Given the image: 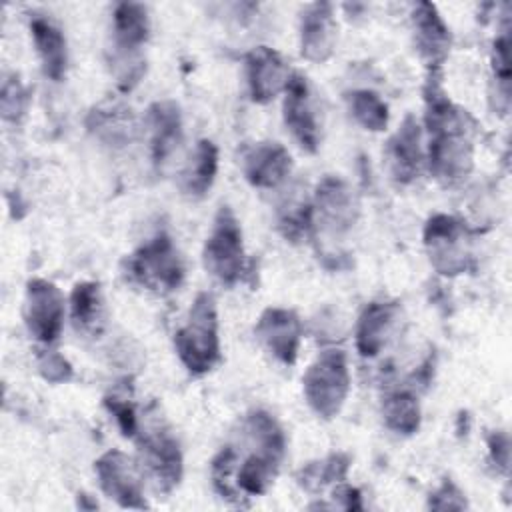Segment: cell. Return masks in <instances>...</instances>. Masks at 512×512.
Wrapping results in <instances>:
<instances>
[{"instance_id":"ffe728a7","label":"cell","mask_w":512,"mask_h":512,"mask_svg":"<svg viewBox=\"0 0 512 512\" xmlns=\"http://www.w3.org/2000/svg\"><path fill=\"white\" fill-rule=\"evenodd\" d=\"M150 152L156 168H162L182 144V116L174 102L162 100L148 108Z\"/></svg>"},{"instance_id":"30bf717a","label":"cell","mask_w":512,"mask_h":512,"mask_svg":"<svg viewBox=\"0 0 512 512\" xmlns=\"http://www.w3.org/2000/svg\"><path fill=\"white\" fill-rule=\"evenodd\" d=\"M284 98V122L306 152H316L322 140V124L312 98V88L302 74H290Z\"/></svg>"},{"instance_id":"603a6c76","label":"cell","mask_w":512,"mask_h":512,"mask_svg":"<svg viewBox=\"0 0 512 512\" xmlns=\"http://www.w3.org/2000/svg\"><path fill=\"white\" fill-rule=\"evenodd\" d=\"M218 172V148L212 140H198L190 160L180 174V188L188 198H202L214 184Z\"/></svg>"},{"instance_id":"ac0fdd59","label":"cell","mask_w":512,"mask_h":512,"mask_svg":"<svg viewBox=\"0 0 512 512\" xmlns=\"http://www.w3.org/2000/svg\"><path fill=\"white\" fill-rule=\"evenodd\" d=\"M244 176L256 188H276L292 170L288 150L278 142H258L244 152Z\"/></svg>"},{"instance_id":"4dcf8cb0","label":"cell","mask_w":512,"mask_h":512,"mask_svg":"<svg viewBox=\"0 0 512 512\" xmlns=\"http://www.w3.org/2000/svg\"><path fill=\"white\" fill-rule=\"evenodd\" d=\"M234 464H236V450L232 446H224L212 460V484H214V490L224 500L240 504V496L230 480L234 474Z\"/></svg>"},{"instance_id":"484cf974","label":"cell","mask_w":512,"mask_h":512,"mask_svg":"<svg viewBox=\"0 0 512 512\" xmlns=\"http://www.w3.org/2000/svg\"><path fill=\"white\" fill-rule=\"evenodd\" d=\"M386 426L402 436H410L420 428V406L412 390H392L382 400Z\"/></svg>"},{"instance_id":"836d02e7","label":"cell","mask_w":512,"mask_h":512,"mask_svg":"<svg viewBox=\"0 0 512 512\" xmlns=\"http://www.w3.org/2000/svg\"><path fill=\"white\" fill-rule=\"evenodd\" d=\"M38 370H40L42 378H46L52 384H62L72 378L70 362L62 354L52 352V350L38 356Z\"/></svg>"},{"instance_id":"1f68e13d","label":"cell","mask_w":512,"mask_h":512,"mask_svg":"<svg viewBox=\"0 0 512 512\" xmlns=\"http://www.w3.org/2000/svg\"><path fill=\"white\" fill-rule=\"evenodd\" d=\"M492 72L496 84L500 88L504 106H508V86H510V26L508 22L502 26L500 34L494 38L492 46Z\"/></svg>"},{"instance_id":"2e32d148","label":"cell","mask_w":512,"mask_h":512,"mask_svg":"<svg viewBox=\"0 0 512 512\" xmlns=\"http://www.w3.org/2000/svg\"><path fill=\"white\" fill-rule=\"evenodd\" d=\"M336 46V20L330 2L308 4L300 18V52L310 62H326Z\"/></svg>"},{"instance_id":"5bb4252c","label":"cell","mask_w":512,"mask_h":512,"mask_svg":"<svg viewBox=\"0 0 512 512\" xmlns=\"http://www.w3.org/2000/svg\"><path fill=\"white\" fill-rule=\"evenodd\" d=\"M264 348L282 364H294L302 338V324L294 310L266 308L254 328Z\"/></svg>"},{"instance_id":"3957f363","label":"cell","mask_w":512,"mask_h":512,"mask_svg":"<svg viewBox=\"0 0 512 512\" xmlns=\"http://www.w3.org/2000/svg\"><path fill=\"white\" fill-rule=\"evenodd\" d=\"M174 348L192 374H206L220 362L218 312L212 294L200 292L194 298L186 324L174 334Z\"/></svg>"},{"instance_id":"9c48e42d","label":"cell","mask_w":512,"mask_h":512,"mask_svg":"<svg viewBox=\"0 0 512 512\" xmlns=\"http://www.w3.org/2000/svg\"><path fill=\"white\" fill-rule=\"evenodd\" d=\"M24 320L28 332L38 342L52 344L60 336L64 320V296L54 282L32 278L26 284Z\"/></svg>"},{"instance_id":"44dd1931","label":"cell","mask_w":512,"mask_h":512,"mask_svg":"<svg viewBox=\"0 0 512 512\" xmlns=\"http://www.w3.org/2000/svg\"><path fill=\"white\" fill-rule=\"evenodd\" d=\"M396 316V302H370L362 310L356 326V348L362 356H376L384 348L396 322Z\"/></svg>"},{"instance_id":"7c38bea8","label":"cell","mask_w":512,"mask_h":512,"mask_svg":"<svg viewBox=\"0 0 512 512\" xmlns=\"http://www.w3.org/2000/svg\"><path fill=\"white\" fill-rule=\"evenodd\" d=\"M94 470L102 492L122 508L148 506L142 494V482L136 464L126 454L120 450H108L94 462Z\"/></svg>"},{"instance_id":"4fadbf2b","label":"cell","mask_w":512,"mask_h":512,"mask_svg":"<svg viewBox=\"0 0 512 512\" xmlns=\"http://www.w3.org/2000/svg\"><path fill=\"white\" fill-rule=\"evenodd\" d=\"M314 224L322 226L330 234L348 232L358 216V204L350 186L336 176L320 180L312 202Z\"/></svg>"},{"instance_id":"d4e9b609","label":"cell","mask_w":512,"mask_h":512,"mask_svg":"<svg viewBox=\"0 0 512 512\" xmlns=\"http://www.w3.org/2000/svg\"><path fill=\"white\" fill-rule=\"evenodd\" d=\"M134 118L130 110L110 104L98 106L88 114V130L110 146H124L134 136Z\"/></svg>"},{"instance_id":"d6a6232c","label":"cell","mask_w":512,"mask_h":512,"mask_svg":"<svg viewBox=\"0 0 512 512\" xmlns=\"http://www.w3.org/2000/svg\"><path fill=\"white\" fill-rule=\"evenodd\" d=\"M104 406L114 416V420H116V424H118V428H120V432L124 436L132 438V436H136L140 432L136 408H134V404L128 398L112 394V396L104 398Z\"/></svg>"},{"instance_id":"ba28073f","label":"cell","mask_w":512,"mask_h":512,"mask_svg":"<svg viewBox=\"0 0 512 512\" xmlns=\"http://www.w3.org/2000/svg\"><path fill=\"white\" fill-rule=\"evenodd\" d=\"M204 268L226 286H234L244 274L242 228L230 206H220L204 244Z\"/></svg>"},{"instance_id":"e0dca14e","label":"cell","mask_w":512,"mask_h":512,"mask_svg":"<svg viewBox=\"0 0 512 512\" xmlns=\"http://www.w3.org/2000/svg\"><path fill=\"white\" fill-rule=\"evenodd\" d=\"M416 48L428 68H440L448 58L452 36L438 8L430 2H420L412 12Z\"/></svg>"},{"instance_id":"4316f807","label":"cell","mask_w":512,"mask_h":512,"mask_svg":"<svg viewBox=\"0 0 512 512\" xmlns=\"http://www.w3.org/2000/svg\"><path fill=\"white\" fill-rule=\"evenodd\" d=\"M348 466H350V456L336 452L320 462L306 464L296 474V480L304 490L316 492V490H322L330 482H342L346 478Z\"/></svg>"},{"instance_id":"74e56055","label":"cell","mask_w":512,"mask_h":512,"mask_svg":"<svg viewBox=\"0 0 512 512\" xmlns=\"http://www.w3.org/2000/svg\"><path fill=\"white\" fill-rule=\"evenodd\" d=\"M78 508H82V510H94V508H98V504L92 502L86 494H78Z\"/></svg>"},{"instance_id":"8d00e7d4","label":"cell","mask_w":512,"mask_h":512,"mask_svg":"<svg viewBox=\"0 0 512 512\" xmlns=\"http://www.w3.org/2000/svg\"><path fill=\"white\" fill-rule=\"evenodd\" d=\"M334 496L336 500L340 502V508L344 510H362V496L358 492V488H352L348 484H342L334 490Z\"/></svg>"},{"instance_id":"d6986e66","label":"cell","mask_w":512,"mask_h":512,"mask_svg":"<svg viewBox=\"0 0 512 512\" xmlns=\"http://www.w3.org/2000/svg\"><path fill=\"white\" fill-rule=\"evenodd\" d=\"M388 162L392 178L398 184H410L418 178L424 162L420 146V126L414 116H406L396 134L388 140Z\"/></svg>"},{"instance_id":"52a82bcc","label":"cell","mask_w":512,"mask_h":512,"mask_svg":"<svg viewBox=\"0 0 512 512\" xmlns=\"http://www.w3.org/2000/svg\"><path fill=\"white\" fill-rule=\"evenodd\" d=\"M424 248L430 264L442 276H458L474 268L472 234L462 220L434 214L424 226Z\"/></svg>"},{"instance_id":"7a4b0ae2","label":"cell","mask_w":512,"mask_h":512,"mask_svg":"<svg viewBox=\"0 0 512 512\" xmlns=\"http://www.w3.org/2000/svg\"><path fill=\"white\" fill-rule=\"evenodd\" d=\"M244 430L254 444V452L236 472V486L250 496H262L280 468L286 438L280 424L264 410L250 412L244 422Z\"/></svg>"},{"instance_id":"f546056e","label":"cell","mask_w":512,"mask_h":512,"mask_svg":"<svg viewBox=\"0 0 512 512\" xmlns=\"http://www.w3.org/2000/svg\"><path fill=\"white\" fill-rule=\"evenodd\" d=\"M30 102L28 88L22 84L18 74H6L2 80L0 92V110L2 118L8 122H20L26 116Z\"/></svg>"},{"instance_id":"d590c367","label":"cell","mask_w":512,"mask_h":512,"mask_svg":"<svg viewBox=\"0 0 512 512\" xmlns=\"http://www.w3.org/2000/svg\"><path fill=\"white\" fill-rule=\"evenodd\" d=\"M488 452H490V460L494 462V466L506 474L508 464H510V440L504 430H494L488 436Z\"/></svg>"},{"instance_id":"7402d4cb","label":"cell","mask_w":512,"mask_h":512,"mask_svg":"<svg viewBox=\"0 0 512 512\" xmlns=\"http://www.w3.org/2000/svg\"><path fill=\"white\" fill-rule=\"evenodd\" d=\"M30 34L42 62V72L50 80L60 82L66 74L68 64L66 40L62 30L52 20L44 16H34L30 18Z\"/></svg>"},{"instance_id":"83f0119b","label":"cell","mask_w":512,"mask_h":512,"mask_svg":"<svg viewBox=\"0 0 512 512\" xmlns=\"http://www.w3.org/2000/svg\"><path fill=\"white\" fill-rule=\"evenodd\" d=\"M348 106L354 120L372 132H380L388 126V106L372 90H354L348 94Z\"/></svg>"},{"instance_id":"8fae6325","label":"cell","mask_w":512,"mask_h":512,"mask_svg":"<svg viewBox=\"0 0 512 512\" xmlns=\"http://www.w3.org/2000/svg\"><path fill=\"white\" fill-rule=\"evenodd\" d=\"M138 448L148 474L162 492H172L182 480V452L166 428H150L140 434Z\"/></svg>"},{"instance_id":"9a60e30c","label":"cell","mask_w":512,"mask_h":512,"mask_svg":"<svg viewBox=\"0 0 512 512\" xmlns=\"http://www.w3.org/2000/svg\"><path fill=\"white\" fill-rule=\"evenodd\" d=\"M246 80L250 98L258 104H266L286 90L290 80L288 64L276 50L258 46L246 54Z\"/></svg>"},{"instance_id":"6da1fadb","label":"cell","mask_w":512,"mask_h":512,"mask_svg":"<svg viewBox=\"0 0 512 512\" xmlns=\"http://www.w3.org/2000/svg\"><path fill=\"white\" fill-rule=\"evenodd\" d=\"M424 106L430 172L438 182L454 186L472 172L476 122L446 96L440 68H428Z\"/></svg>"},{"instance_id":"8992f818","label":"cell","mask_w":512,"mask_h":512,"mask_svg":"<svg viewBox=\"0 0 512 512\" xmlns=\"http://www.w3.org/2000/svg\"><path fill=\"white\" fill-rule=\"evenodd\" d=\"M304 396L308 406L324 420H332L344 406L350 390V372L342 350H324L306 370Z\"/></svg>"},{"instance_id":"277c9868","label":"cell","mask_w":512,"mask_h":512,"mask_svg":"<svg viewBox=\"0 0 512 512\" xmlns=\"http://www.w3.org/2000/svg\"><path fill=\"white\" fill-rule=\"evenodd\" d=\"M150 34L148 10L142 4L122 2L116 4L112 14V46L118 84L130 90L144 72L140 48L146 44Z\"/></svg>"},{"instance_id":"f1b7e54d","label":"cell","mask_w":512,"mask_h":512,"mask_svg":"<svg viewBox=\"0 0 512 512\" xmlns=\"http://www.w3.org/2000/svg\"><path fill=\"white\" fill-rule=\"evenodd\" d=\"M312 226H314L312 204L304 198L288 200V204L282 206L278 212V228L282 236L290 242H300L310 232Z\"/></svg>"},{"instance_id":"5b68a950","label":"cell","mask_w":512,"mask_h":512,"mask_svg":"<svg viewBox=\"0 0 512 512\" xmlns=\"http://www.w3.org/2000/svg\"><path fill=\"white\" fill-rule=\"evenodd\" d=\"M126 276L152 292H172L184 280L182 258L166 232H158L126 258Z\"/></svg>"},{"instance_id":"e575fe53","label":"cell","mask_w":512,"mask_h":512,"mask_svg":"<svg viewBox=\"0 0 512 512\" xmlns=\"http://www.w3.org/2000/svg\"><path fill=\"white\" fill-rule=\"evenodd\" d=\"M466 498L458 490V486L452 480H444L436 492L430 494L428 498V508L432 510H464Z\"/></svg>"},{"instance_id":"cb8c5ba5","label":"cell","mask_w":512,"mask_h":512,"mask_svg":"<svg viewBox=\"0 0 512 512\" xmlns=\"http://www.w3.org/2000/svg\"><path fill=\"white\" fill-rule=\"evenodd\" d=\"M74 328L88 336H98L106 324V308L98 282H78L70 294Z\"/></svg>"}]
</instances>
